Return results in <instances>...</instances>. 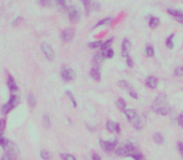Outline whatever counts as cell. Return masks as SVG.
I'll return each instance as SVG.
<instances>
[{
    "label": "cell",
    "instance_id": "cell-1",
    "mask_svg": "<svg viewBox=\"0 0 183 160\" xmlns=\"http://www.w3.org/2000/svg\"><path fill=\"white\" fill-rule=\"evenodd\" d=\"M134 153H137V145L133 143H125L116 149V154L118 156H132Z\"/></svg>",
    "mask_w": 183,
    "mask_h": 160
},
{
    "label": "cell",
    "instance_id": "cell-2",
    "mask_svg": "<svg viewBox=\"0 0 183 160\" xmlns=\"http://www.w3.org/2000/svg\"><path fill=\"white\" fill-rule=\"evenodd\" d=\"M18 105H19V97H18V95H15V94H12V95L9 97L8 101L3 105L1 113H3L4 115H7V114H9L12 110H14L15 108H17Z\"/></svg>",
    "mask_w": 183,
    "mask_h": 160
},
{
    "label": "cell",
    "instance_id": "cell-3",
    "mask_svg": "<svg viewBox=\"0 0 183 160\" xmlns=\"http://www.w3.org/2000/svg\"><path fill=\"white\" fill-rule=\"evenodd\" d=\"M99 145L102 146L104 153L111 154L117 149L118 145V139H112V140H99Z\"/></svg>",
    "mask_w": 183,
    "mask_h": 160
},
{
    "label": "cell",
    "instance_id": "cell-4",
    "mask_svg": "<svg viewBox=\"0 0 183 160\" xmlns=\"http://www.w3.org/2000/svg\"><path fill=\"white\" fill-rule=\"evenodd\" d=\"M40 49H41V51H43L44 56H45L49 61H53V60H54V58H55V51H54L53 46H51L49 43H43V44H41V46H40Z\"/></svg>",
    "mask_w": 183,
    "mask_h": 160
},
{
    "label": "cell",
    "instance_id": "cell-5",
    "mask_svg": "<svg viewBox=\"0 0 183 160\" xmlns=\"http://www.w3.org/2000/svg\"><path fill=\"white\" fill-rule=\"evenodd\" d=\"M60 75H61V79L64 80L65 83H70V81H73V80L75 79V73L70 68H63Z\"/></svg>",
    "mask_w": 183,
    "mask_h": 160
},
{
    "label": "cell",
    "instance_id": "cell-6",
    "mask_svg": "<svg viewBox=\"0 0 183 160\" xmlns=\"http://www.w3.org/2000/svg\"><path fill=\"white\" fill-rule=\"evenodd\" d=\"M67 13H68V18H69L70 21H73V23H77V21H79L80 13H79V10L77 9V6H74V5H72V6H68Z\"/></svg>",
    "mask_w": 183,
    "mask_h": 160
},
{
    "label": "cell",
    "instance_id": "cell-7",
    "mask_svg": "<svg viewBox=\"0 0 183 160\" xmlns=\"http://www.w3.org/2000/svg\"><path fill=\"white\" fill-rule=\"evenodd\" d=\"M106 128L109 133H117L119 134L121 133V124L117 121H113V120H108L107 124H106Z\"/></svg>",
    "mask_w": 183,
    "mask_h": 160
},
{
    "label": "cell",
    "instance_id": "cell-8",
    "mask_svg": "<svg viewBox=\"0 0 183 160\" xmlns=\"http://www.w3.org/2000/svg\"><path fill=\"white\" fill-rule=\"evenodd\" d=\"M7 86H8L9 92L12 94H15L18 92V84H17V81H15V79H14L13 75H8V78H7Z\"/></svg>",
    "mask_w": 183,
    "mask_h": 160
},
{
    "label": "cell",
    "instance_id": "cell-9",
    "mask_svg": "<svg viewBox=\"0 0 183 160\" xmlns=\"http://www.w3.org/2000/svg\"><path fill=\"white\" fill-rule=\"evenodd\" d=\"M167 104V95L164 93H162L159 95H157V98L154 99L153 104H152V109L154 108H159L162 105H166Z\"/></svg>",
    "mask_w": 183,
    "mask_h": 160
},
{
    "label": "cell",
    "instance_id": "cell-10",
    "mask_svg": "<svg viewBox=\"0 0 183 160\" xmlns=\"http://www.w3.org/2000/svg\"><path fill=\"white\" fill-rule=\"evenodd\" d=\"M74 38V29H64L61 31V40L64 43H70Z\"/></svg>",
    "mask_w": 183,
    "mask_h": 160
},
{
    "label": "cell",
    "instance_id": "cell-11",
    "mask_svg": "<svg viewBox=\"0 0 183 160\" xmlns=\"http://www.w3.org/2000/svg\"><path fill=\"white\" fill-rule=\"evenodd\" d=\"M130 48H132V43H130L129 39H123L122 41V56L123 58H127L129 56V50H130Z\"/></svg>",
    "mask_w": 183,
    "mask_h": 160
},
{
    "label": "cell",
    "instance_id": "cell-12",
    "mask_svg": "<svg viewBox=\"0 0 183 160\" xmlns=\"http://www.w3.org/2000/svg\"><path fill=\"white\" fill-rule=\"evenodd\" d=\"M152 110L154 111L156 114H158V115H169L171 111H172V108H171L168 104H166V105L159 106V108H154Z\"/></svg>",
    "mask_w": 183,
    "mask_h": 160
},
{
    "label": "cell",
    "instance_id": "cell-13",
    "mask_svg": "<svg viewBox=\"0 0 183 160\" xmlns=\"http://www.w3.org/2000/svg\"><path fill=\"white\" fill-rule=\"evenodd\" d=\"M167 13H168L169 15H172L178 23L183 24V12H181V10H177V9H167Z\"/></svg>",
    "mask_w": 183,
    "mask_h": 160
},
{
    "label": "cell",
    "instance_id": "cell-14",
    "mask_svg": "<svg viewBox=\"0 0 183 160\" xmlns=\"http://www.w3.org/2000/svg\"><path fill=\"white\" fill-rule=\"evenodd\" d=\"M132 125H133V128L135 130H138V131H140L144 128V125H145V121H144V119H143V116H140V115H138L137 118H135L134 120H133V123H132Z\"/></svg>",
    "mask_w": 183,
    "mask_h": 160
},
{
    "label": "cell",
    "instance_id": "cell-15",
    "mask_svg": "<svg viewBox=\"0 0 183 160\" xmlns=\"http://www.w3.org/2000/svg\"><path fill=\"white\" fill-rule=\"evenodd\" d=\"M90 78L94 80V81H101L102 80V74H101V70H99L98 66H94L90 69V73H89Z\"/></svg>",
    "mask_w": 183,
    "mask_h": 160
},
{
    "label": "cell",
    "instance_id": "cell-16",
    "mask_svg": "<svg viewBox=\"0 0 183 160\" xmlns=\"http://www.w3.org/2000/svg\"><path fill=\"white\" fill-rule=\"evenodd\" d=\"M145 85H147V88L149 89H156L157 86H158V79H157L156 76H148L147 79H145Z\"/></svg>",
    "mask_w": 183,
    "mask_h": 160
},
{
    "label": "cell",
    "instance_id": "cell-17",
    "mask_svg": "<svg viewBox=\"0 0 183 160\" xmlns=\"http://www.w3.org/2000/svg\"><path fill=\"white\" fill-rule=\"evenodd\" d=\"M124 115L129 123H133V120L138 116V113H137V110H134V109H127L124 111Z\"/></svg>",
    "mask_w": 183,
    "mask_h": 160
},
{
    "label": "cell",
    "instance_id": "cell-18",
    "mask_svg": "<svg viewBox=\"0 0 183 160\" xmlns=\"http://www.w3.org/2000/svg\"><path fill=\"white\" fill-rule=\"evenodd\" d=\"M113 23V19L112 18H104L102 20H99L97 21L95 24H94L93 26V29H97V28H101V26H106V25H111Z\"/></svg>",
    "mask_w": 183,
    "mask_h": 160
},
{
    "label": "cell",
    "instance_id": "cell-19",
    "mask_svg": "<svg viewBox=\"0 0 183 160\" xmlns=\"http://www.w3.org/2000/svg\"><path fill=\"white\" fill-rule=\"evenodd\" d=\"M161 24V20L159 18H157V17H153V15H150V17H148V25H149V28H152V29H156V28H158Z\"/></svg>",
    "mask_w": 183,
    "mask_h": 160
},
{
    "label": "cell",
    "instance_id": "cell-20",
    "mask_svg": "<svg viewBox=\"0 0 183 160\" xmlns=\"http://www.w3.org/2000/svg\"><path fill=\"white\" fill-rule=\"evenodd\" d=\"M118 86L122 88V89H124V90H127L128 93L132 92V90H134V88L127 81V80H119V81H118Z\"/></svg>",
    "mask_w": 183,
    "mask_h": 160
},
{
    "label": "cell",
    "instance_id": "cell-21",
    "mask_svg": "<svg viewBox=\"0 0 183 160\" xmlns=\"http://www.w3.org/2000/svg\"><path fill=\"white\" fill-rule=\"evenodd\" d=\"M27 101H28V105L30 106V108H35L36 106V98H35V95L33 93H29L27 95Z\"/></svg>",
    "mask_w": 183,
    "mask_h": 160
},
{
    "label": "cell",
    "instance_id": "cell-22",
    "mask_svg": "<svg viewBox=\"0 0 183 160\" xmlns=\"http://www.w3.org/2000/svg\"><path fill=\"white\" fill-rule=\"evenodd\" d=\"M103 60H104V55H103V53H102L101 50H99V51L97 53V54L93 56V61H94V64H95V65L98 66V65H101Z\"/></svg>",
    "mask_w": 183,
    "mask_h": 160
},
{
    "label": "cell",
    "instance_id": "cell-23",
    "mask_svg": "<svg viewBox=\"0 0 183 160\" xmlns=\"http://www.w3.org/2000/svg\"><path fill=\"white\" fill-rule=\"evenodd\" d=\"M116 105H117V108L121 110V111H124L127 110V103H125V100L123 99V98H119V99H117V103H116Z\"/></svg>",
    "mask_w": 183,
    "mask_h": 160
},
{
    "label": "cell",
    "instance_id": "cell-24",
    "mask_svg": "<svg viewBox=\"0 0 183 160\" xmlns=\"http://www.w3.org/2000/svg\"><path fill=\"white\" fill-rule=\"evenodd\" d=\"M55 5L58 6V9L60 12H65L68 9V5H67V0H54Z\"/></svg>",
    "mask_w": 183,
    "mask_h": 160
},
{
    "label": "cell",
    "instance_id": "cell-25",
    "mask_svg": "<svg viewBox=\"0 0 183 160\" xmlns=\"http://www.w3.org/2000/svg\"><path fill=\"white\" fill-rule=\"evenodd\" d=\"M174 36H176L174 34H171L168 38L166 39V46L168 48L169 50H172L174 48Z\"/></svg>",
    "mask_w": 183,
    "mask_h": 160
},
{
    "label": "cell",
    "instance_id": "cell-26",
    "mask_svg": "<svg viewBox=\"0 0 183 160\" xmlns=\"http://www.w3.org/2000/svg\"><path fill=\"white\" fill-rule=\"evenodd\" d=\"M144 53H145V55H147L148 58H153V56H154V54H156V50H154L153 45L148 44L147 46H145V49H144Z\"/></svg>",
    "mask_w": 183,
    "mask_h": 160
},
{
    "label": "cell",
    "instance_id": "cell-27",
    "mask_svg": "<svg viewBox=\"0 0 183 160\" xmlns=\"http://www.w3.org/2000/svg\"><path fill=\"white\" fill-rule=\"evenodd\" d=\"M103 53L104 55V59H112V58L114 56V50L112 49V48H108V49L106 50H101Z\"/></svg>",
    "mask_w": 183,
    "mask_h": 160
},
{
    "label": "cell",
    "instance_id": "cell-28",
    "mask_svg": "<svg viewBox=\"0 0 183 160\" xmlns=\"http://www.w3.org/2000/svg\"><path fill=\"white\" fill-rule=\"evenodd\" d=\"M65 94H67V97L69 98V100H70L72 105L74 106V108H77V106H78V103H77V99H75V97H74V95H73V93L70 92V90H67V92H65Z\"/></svg>",
    "mask_w": 183,
    "mask_h": 160
},
{
    "label": "cell",
    "instance_id": "cell-29",
    "mask_svg": "<svg viewBox=\"0 0 183 160\" xmlns=\"http://www.w3.org/2000/svg\"><path fill=\"white\" fill-rule=\"evenodd\" d=\"M153 140H154V143H157V144H163L164 143V136L161 134V133H154V135H153Z\"/></svg>",
    "mask_w": 183,
    "mask_h": 160
},
{
    "label": "cell",
    "instance_id": "cell-30",
    "mask_svg": "<svg viewBox=\"0 0 183 160\" xmlns=\"http://www.w3.org/2000/svg\"><path fill=\"white\" fill-rule=\"evenodd\" d=\"M102 44H103L102 40H94V41L89 43V44H88V46H89L90 49H101Z\"/></svg>",
    "mask_w": 183,
    "mask_h": 160
},
{
    "label": "cell",
    "instance_id": "cell-31",
    "mask_svg": "<svg viewBox=\"0 0 183 160\" xmlns=\"http://www.w3.org/2000/svg\"><path fill=\"white\" fill-rule=\"evenodd\" d=\"M113 40H114L113 38H109V39H107V40H104L99 50H106V49H108V48H111V45L113 44Z\"/></svg>",
    "mask_w": 183,
    "mask_h": 160
},
{
    "label": "cell",
    "instance_id": "cell-32",
    "mask_svg": "<svg viewBox=\"0 0 183 160\" xmlns=\"http://www.w3.org/2000/svg\"><path fill=\"white\" fill-rule=\"evenodd\" d=\"M38 3L43 8H51L53 6V0H38Z\"/></svg>",
    "mask_w": 183,
    "mask_h": 160
},
{
    "label": "cell",
    "instance_id": "cell-33",
    "mask_svg": "<svg viewBox=\"0 0 183 160\" xmlns=\"http://www.w3.org/2000/svg\"><path fill=\"white\" fill-rule=\"evenodd\" d=\"M60 159L61 160H77V158L69 153H61L60 154Z\"/></svg>",
    "mask_w": 183,
    "mask_h": 160
},
{
    "label": "cell",
    "instance_id": "cell-34",
    "mask_svg": "<svg viewBox=\"0 0 183 160\" xmlns=\"http://www.w3.org/2000/svg\"><path fill=\"white\" fill-rule=\"evenodd\" d=\"M43 124H44L45 128H48V129L51 126V121H50L49 114H44V116H43Z\"/></svg>",
    "mask_w": 183,
    "mask_h": 160
},
{
    "label": "cell",
    "instance_id": "cell-35",
    "mask_svg": "<svg viewBox=\"0 0 183 160\" xmlns=\"http://www.w3.org/2000/svg\"><path fill=\"white\" fill-rule=\"evenodd\" d=\"M5 129H7V119L1 118L0 119V136H3Z\"/></svg>",
    "mask_w": 183,
    "mask_h": 160
},
{
    "label": "cell",
    "instance_id": "cell-36",
    "mask_svg": "<svg viewBox=\"0 0 183 160\" xmlns=\"http://www.w3.org/2000/svg\"><path fill=\"white\" fill-rule=\"evenodd\" d=\"M40 158L43 160H50L51 159V154L48 150H41L40 151Z\"/></svg>",
    "mask_w": 183,
    "mask_h": 160
},
{
    "label": "cell",
    "instance_id": "cell-37",
    "mask_svg": "<svg viewBox=\"0 0 183 160\" xmlns=\"http://www.w3.org/2000/svg\"><path fill=\"white\" fill-rule=\"evenodd\" d=\"M82 4L85 9V14H89V9H90V0H82Z\"/></svg>",
    "mask_w": 183,
    "mask_h": 160
},
{
    "label": "cell",
    "instance_id": "cell-38",
    "mask_svg": "<svg viewBox=\"0 0 183 160\" xmlns=\"http://www.w3.org/2000/svg\"><path fill=\"white\" fill-rule=\"evenodd\" d=\"M132 158L134 159V160H145V158H144V155H143V154L142 153H134L133 154V155H132Z\"/></svg>",
    "mask_w": 183,
    "mask_h": 160
},
{
    "label": "cell",
    "instance_id": "cell-39",
    "mask_svg": "<svg viewBox=\"0 0 183 160\" xmlns=\"http://www.w3.org/2000/svg\"><path fill=\"white\" fill-rule=\"evenodd\" d=\"M174 75L176 76H183V68L182 66L174 69Z\"/></svg>",
    "mask_w": 183,
    "mask_h": 160
},
{
    "label": "cell",
    "instance_id": "cell-40",
    "mask_svg": "<svg viewBox=\"0 0 183 160\" xmlns=\"http://www.w3.org/2000/svg\"><path fill=\"white\" fill-rule=\"evenodd\" d=\"M125 63H127V65L129 66V68H132L133 65H134V63H133V59L130 56H127L125 58Z\"/></svg>",
    "mask_w": 183,
    "mask_h": 160
},
{
    "label": "cell",
    "instance_id": "cell-41",
    "mask_svg": "<svg viewBox=\"0 0 183 160\" xmlns=\"http://www.w3.org/2000/svg\"><path fill=\"white\" fill-rule=\"evenodd\" d=\"M23 21V18L22 17H18V18H15L14 19V21H13V26H18L20 23Z\"/></svg>",
    "mask_w": 183,
    "mask_h": 160
},
{
    "label": "cell",
    "instance_id": "cell-42",
    "mask_svg": "<svg viewBox=\"0 0 183 160\" xmlns=\"http://www.w3.org/2000/svg\"><path fill=\"white\" fill-rule=\"evenodd\" d=\"M8 143H9V139H5L4 136H0V146H3V148H4Z\"/></svg>",
    "mask_w": 183,
    "mask_h": 160
},
{
    "label": "cell",
    "instance_id": "cell-43",
    "mask_svg": "<svg viewBox=\"0 0 183 160\" xmlns=\"http://www.w3.org/2000/svg\"><path fill=\"white\" fill-rule=\"evenodd\" d=\"M177 123L183 128V113H181L179 115H178V118H177Z\"/></svg>",
    "mask_w": 183,
    "mask_h": 160
},
{
    "label": "cell",
    "instance_id": "cell-44",
    "mask_svg": "<svg viewBox=\"0 0 183 160\" xmlns=\"http://www.w3.org/2000/svg\"><path fill=\"white\" fill-rule=\"evenodd\" d=\"M177 146H178V151H179V154L183 156V141H179L178 144H177Z\"/></svg>",
    "mask_w": 183,
    "mask_h": 160
},
{
    "label": "cell",
    "instance_id": "cell-45",
    "mask_svg": "<svg viewBox=\"0 0 183 160\" xmlns=\"http://www.w3.org/2000/svg\"><path fill=\"white\" fill-rule=\"evenodd\" d=\"M92 160H102L101 155H99L98 153H93L92 154Z\"/></svg>",
    "mask_w": 183,
    "mask_h": 160
},
{
    "label": "cell",
    "instance_id": "cell-46",
    "mask_svg": "<svg viewBox=\"0 0 183 160\" xmlns=\"http://www.w3.org/2000/svg\"><path fill=\"white\" fill-rule=\"evenodd\" d=\"M129 97H132L133 99H138V94L135 93V90H132V92H129Z\"/></svg>",
    "mask_w": 183,
    "mask_h": 160
},
{
    "label": "cell",
    "instance_id": "cell-47",
    "mask_svg": "<svg viewBox=\"0 0 183 160\" xmlns=\"http://www.w3.org/2000/svg\"><path fill=\"white\" fill-rule=\"evenodd\" d=\"M99 8H101V5H99L97 1H94V3H93V10H95V12H97Z\"/></svg>",
    "mask_w": 183,
    "mask_h": 160
},
{
    "label": "cell",
    "instance_id": "cell-48",
    "mask_svg": "<svg viewBox=\"0 0 183 160\" xmlns=\"http://www.w3.org/2000/svg\"><path fill=\"white\" fill-rule=\"evenodd\" d=\"M85 126L88 128V129H90V131H94V130H95V128H94L93 125H89V124H85Z\"/></svg>",
    "mask_w": 183,
    "mask_h": 160
},
{
    "label": "cell",
    "instance_id": "cell-49",
    "mask_svg": "<svg viewBox=\"0 0 183 160\" xmlns=\"http://www.w3.org/2000/svg\"><path fill=\"white\" fill-rule=\"evenodd\" d=\"M182 68H183V66H182Z\"/></svg>",
    "mask_w": 183,
    "mask_h": 160
}]
</instances>
